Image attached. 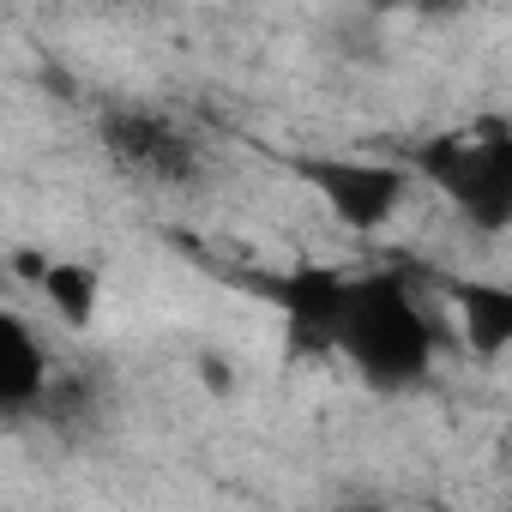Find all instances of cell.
<instances>
[{
	"instance_id": "cell-7",
	"label": "cell",
	"mask_w": 512,
	"mask_h": 512,
	"mask_svg": "<svg viewBox=\"0 0 512 512\" xmlns=\"http://www.w3.org/2000/svg\"><path fill=\"white\" fill-rule=\"evenodd\" d=\"M446 296H452V314H458V332L470 344V356L494 362L512 350V284H494V278H446Z\"/></svg>"
},
{
	"instance_id": "cell-4",
	"label": "cell",
	"mask_w": 512,
	"mask_h": 512,
	"mask_svg": "<svg viewBox=\"0 0 512 512\" xmlns=\"http://www.w3.org/2000/svg\"><path fill=\"white\" fill-rule=\"evenodd\" d=\"M97 139H103L109 163H121V169L139 175V181H157V187H187V181H199V151H193V139H187L169 115H157V109H145V103H115V109H103Z\"/></svg>"
},
{
	"instance_id": "cell-1",
	"label": "cell",
	"mask_w": 512,
	"mask_h": 512,
	"mask_svg": "<svg viewBox=\"0 0 512 512\" xmlns=\"http://www.w3.org/2000/svg\"><path fill=\"white\" fill-rule=\"evenodd\" d=\"M338 356L380 392H404L434 368V326L404 272H362L350 284Z\"/></svg>"
},
{
	"instance_id": "cell-6",
	"label": "cell",
	"mask_w": 512,
	"mask_h": 512,
	"mask_svg": "<svg viewBox=\"0 0 512 512\" xmlns=\"http://www.w3.org/2000/svg\"><path fill=\"white\" fill-rule=\"evenodd\" d=\"M49 386H55V374H49V356L31 338V326L19 314H0V416L7 422L37 416Z\"/></svg>"
},
{
	"instance_id": "cell-8",
	"label": "cell",
	"mask_w": 512,
	"mask_h": 512,
	"mask_svg": "<svg viewBox=\"0 0 512 512\" xmlns=\"http://www.w3.org/2000/svg\"><path fill=\"white\" fill-rule=\"evenodd\" d=\"M37 290L49 296V308L61 314V326H67V332H91V326H97L103 278H97L91 266H79V260H49V266H43V278H37Z\"/></svg>"
},
{
	"instance_id": "cell-9",
	"label": "cell",
	"mask_w": 512,
	"mask_h": 512,
	"mask_svg": "<svg viewBox=\"0 0 512 512\" xmlns=\"http://www.w3.org/2000/svg\"><path fill=\"white\" fill-rule=\"evenodd\" d=\"M350 512H368V506H350Z\"/></svg>"
},
{
	"instance_id": "cell-3",
	"label": "cell",
	"mask_w": 512,
	"mask_h": 512,
	"mask_svg": "<svg viewBox=\"0 0 512 512\" xmlns=\"http://www.w3.org/2000/svg\"><path fill=\"white\" fill-rule=\"evenodd\" d=\"M284 169L296 181H308L320 193V205L350 229V235H380L410 193V169L386 163V157H338V151H302L284 157Z\"/></svg>"
},
{
	"instance_id": "cell-2",
	"label": "cell",
	"mask_w": 512,
	"mask_h": 512,
	"mask_svg": "<svg viewBox=\"0 0 512 512\" xmlns=\"http://www.w3.org/2000/svg\"><path fill=\"white\" fill-rule=\"evenodd\" d=\"M416 169L446 193V205L470 229L482 235L512 229V121L482 115L470 127L434 133L428 145H416Z\"/></svg>"
},
{
	"instance_id": "cell-5",
	"label": "cell",
	"mask_w": 512,
	"mask_h": 512,
	"mask_svg": "<svg viewBox=\"0 0 512 512\" xmlns=\"http://www.w3.org/2000/svg\"><path fill=\"white\" fill-rule=\"evenodd\" d=\"M350 272L332 266H290V272H253L247 290L284 308L296 350H332L338 356V332H344V308H350Z\"/></svg>"
}]
</instances>
